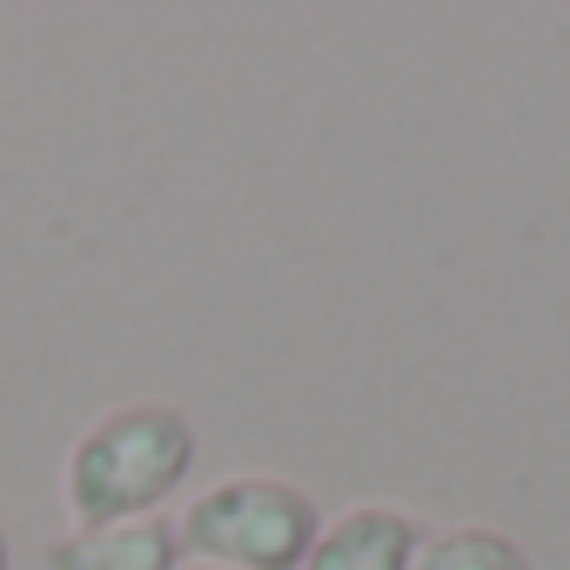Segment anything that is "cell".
Instances as JSON below:
<instances>
[{"instance_id": "2", "label": "cell", "mask_w": 570, "mask_h": 570, "mask_svg": "<svg viewBox=\"0 0 570 570\" xmlns=\"http://www.w3.org/2000/svg\"><path fill=\"white\" fill-rule=\"evenodd\" d=\"M323 537V510L282 476H228L175 517L181 563L215 570H303Z\"/></svg>"}, {"instance_id": "7", "label": "cell", "mask_w": 570, "mask_h": 570, "mask_svg": "<svg viewBox=\"0 0 570 570\" xmlns=\"http://www.w3.org/2000/svg\"><path fill=\"white\" fill-rule=\"evenodd\" d=\"M181 570H215V563H181Z\"/></svg>"}, {"instance_id": "3", "label": "cell", "mask_w": 570, "mask_h": 570, "mask_svg": "<svg viewBox=\"0 0 570 570\" xmlns=\"http://www.w3.org/2000/svg\"><path fill=\"white\" fill-rule=\"evenodd\" d=\"M423 523L396 503H350L343 517L323 523L316 550L303 570H410L423 550Z\"/></svg>"}, {"instance_id": "4", "label": "cell", "mask_w": 570, "mask_h": 570, "mask_svg": "<svg viewBox=\"0 0 570 570\" xmlns=\"http://www.w3.org/2000/svg\"><path fill=\"white\" fill-rule=\"evenodd\" d=\"M48 570H181V543L168 517L88 523L48 543Z\"/></svg>"}, {"instance_id": "6", "label": "cell", "mask_w": 570, "mask_h": 570, "mask_svg": "<svg viewBox=\"0 0 570 570\" xmlns=\"http://www.w3.org/2000/svg\"><path fill=\"white\" fill-rule=\"evenodd\" d=\"M0 570H14V557H8V530H0Z\"/></svg>"}, {"instance_id": "1", "label": "cell", "mask_w": 570, "mask_h": 570, "mask_svg": "<svg viewBox=\"0 0 570 570\" xmlns=\"http://www.w3.org/2000/svg\"><path fill=\"white\" fill-rule=\"evenodd\" d=\"M195 470V423L175 403H121L108 416H95L68 463H61V503L75 517V530L88 523H128V517H155Z\"/></svg>"}, {"instance_id": "5", "label": "cell", "mask_w": 570, "mask_h": 570, "mask_svg": "<svg viewBox=\"0 0 570 570\" xmlns=\"http://www.w3.org/2000/svg\"><path fill=\"white\" fill-rule=\"evenodd\" d=\"M410 570H530V557L503 530H436L423 537Z\"/></svg>"}]
</instances>
